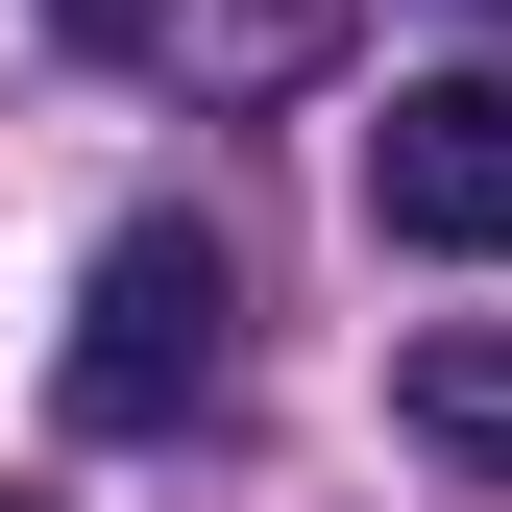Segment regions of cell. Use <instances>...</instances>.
<instances>
[{"label":"cell","instance_id":"cell-1","mask_svg":"<svg viewBox=\"0 0 512 512\" xmlns=\"http://www.w3.org/2000/svg\"><path fill=\"white\" fill-rule=\"evenodd\" d=\"M220 342H244V269L196 220H122L98 269H74V366H49V391H74V439H171L220 391Z\"/></svg>","mask_w":512,"mask_h":512},{"label":"cell","instance_id":"cell-2","mask_svg":"<svg viewBox=\"0 0 512 512\" xmlns=\"http://www.w3.org/2000/svg\"><path fill=\"white\" fill-rule=\"evenodd\" d=\"M366 220L439 244V269H512V49L488 74H415L391 122H366Z\"/></svg>","mask_w":512,"mask_h":512},{"label":"cell","instance_id":"cell-3","mask_svg":"<svg viewBox=\"0 0 512 512\" xmlns=\"http://www.w3.org/2000/svg\"><path fill=\"white\" fill-rule=\"evenodd\" d=\"M391 439L439 488H512V317H415L391 342Z\"/></svg>","mask_w":512,"mask_h":512},{"label":"cell","instance_id":"cell-4","mask_svg":"<svg viewBox=\"0 0 512 512\" xmlns=\"http://www.w3.org/2000/svg\"><path fill=\"white\" fill-rule=\"evenodd\" d=\"M342 49V0H147V74H196V98H269Z\"/></svg>","mask_w":512,"mask_h":512},{"label":"cell","instance_id":"cell-5","mask_svg":"<svg viewBox=\"0 0 512 512\" xmlns=\"http://www.w3.org/2000/svg\"><path fill=\"white\" fill-rule=\"evenodd\" d=\"M0 512H49V488H0Z\"/></svg>","mask_w":512,"mask_h":512},{"label":"cell","instance_id":"cell-6","mask_svg":"<svg viewBox=\"0 0 512 512\" xmlns=\"http://www.w3.org/2000/svg\"><path fill=\"white\" fill-rule=\"evenodd\" d=\"M488 25H512V0H488Z\"/></svg>","mask_w":512,"mask_h":512}]
</instances>
